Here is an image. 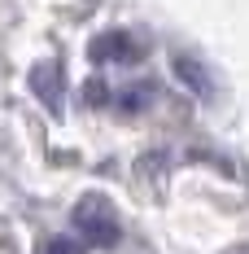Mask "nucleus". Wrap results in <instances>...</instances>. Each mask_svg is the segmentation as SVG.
<instances>
[{"mask_svg": "<svg viewBox=\"0 0 249 254\" xmlns=\"http://www.w3.org/2000/svg\"><path fill=\"white\" fill-rule=\"evenodd\" d=\"M75 228L83 232V241H88V246H100V250L118 246V237H123L114 206L105 202L100 193H88V197L75 206Z\"/></svg>", "mask_w": 249, "mask_h": 254, "instance_id": "f257e3e1", "label": "nucleus"}, {"mask_svg": "<svg viewBox=\"0 0 249 254\" xmlns=\"http://www.w3.org/2000/svg\"><path fill=\"white\" fill-rule=\"evenodd\" d=\"M31 88H35V97L49 105L52 114H61V62H44V66H35V75H31Z\"/></svg>", "mask_w": 249, "mask_h": 254, "instance_id": "f03ea898", "label": "nucleus"}, {"mask_svg": "<svg viewBox=\"0 0 249 254\" xmlns=\"http://www.w3.org/2000/svg\"><path fill=\"white\" fill-rule=\"evenodd\" d=\"M92 57L97 62H136L140 49H136V40L127 31H105V35L92 40Z\"/></svg>", "mask_w": 249, "mask_h": 254, "instance_id": "7ed1b4c3", "label": "nucleus"}, {"mask_svg": "<svg viewBox=\"0 0 249 254\" xmlns=\"http://www.w3.org/2000/svg\"><path fill=\"white\" fill-rule=\"evenodd\" d=\"M153 83H136V88H123L118 92V110L123 114H136V110H145V105H153Z\"/></svg>", "mask_w": 249, "mask_h": 254, "instance_id": "20e7f679", "label": "nucleus"}, {"mask_svg": "<svg viewBox=\"0 0 249 254\" xmlns=\"http://www.w3.org/2000/svg\"><path fill=\"white\" fill-rule=\"evenodd\" d=\"M44 254H83V246H79L75 237H52L49 246H44Z\"/></svg>", "mask_w": 249, "mask_h": 254, "instance_id": "39448f33", "label": "nucleus"}]
</instances>
